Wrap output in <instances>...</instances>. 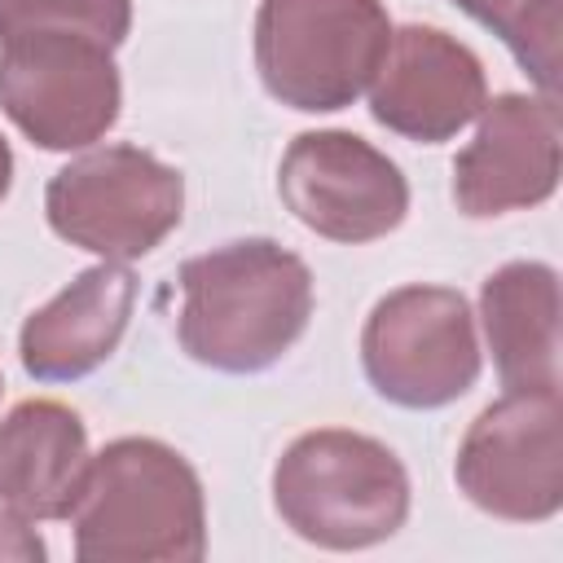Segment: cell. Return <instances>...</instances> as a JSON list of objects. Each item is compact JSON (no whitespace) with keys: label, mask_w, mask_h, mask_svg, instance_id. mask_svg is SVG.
Returning a JSON list of instances; mask_svg holds the SVG:
<instances>
[{"label":"cell","mask_w":563,"mask_h":563,"mask_svg":"<svg viewBox=\"0 0 563 563\" xmlns=\"http://www.w3.org/2000/svg\"><path fill=\"white\" fill-rule=\"evenodd\" d=\"M0 387H4V378H0Z\"/></svg>","instance_id":"d6986e66"},{"label":"cell","mask_w":563,"mask_h":563,"mask_svg":"<svg viewBox=\"0 0 563 563\" xmlns=\"http://www.w3.org/2000/svg\"><path fill=\"white\" fill-rule=\"evenodd\" d=\"M136 277L128 264L101 260L62 286L44 308L22 321L18 356L40 383H75L106 365L132 321Z\"/></svg>","instance_id":"7c38bea8"},{"label":"cell","mask_w":563,"mask_h":563,"mask_svg":"<svg viewBox=\"0 0 563 563\" xmlns=\"http://www.w3.org/2000/svg\"><path fill=\"white\" fill-rule=\"evenodd\" d=\"M488 101L479 57L440 26H400L369 79V114L396 136L440 145Z\"/></svg>","instance_id":"8fae6325"},{"label":"cell","mask_w":563,"mask_h":563,"mask_svg":"<svg viewBox=\"0 0 563 563\" xmlns=\"http://www.w3.org/2000/svg\"><path fill=\"white\" fill-rule=\"evenodd\" d=\"M88 462V427L70 405L31 396L0 418V506L22 519H70Z\"/></svg>","instance_id":"4fadbf2b"},{"label":"cell","mask_w":563,"mask_h":563,"mask_svg":"<svg viewBox=\"0 0 563 563\" xmlns=\"http://www.w3.org/2000/svg\"><path fill=\"white\" fill-rule=\"evenodd\" d=\"M70 528L84 563H198L207 554L202 479L172 444L119 435L88 462Z\"/></svg>","instance_id":"7a4b0ae2"},{"label":"cell","mask_w":563,"mask_h":563,"mask_svg":"<svg viewBox=\"0 0 563 563\" xmlns=\"http://www.w3.org/2000/svg\"><path fill=\"white\" fill-rule=\"evenodd\" d=\"M369 387L400 409H444L479 378L475 312L453 286H400L383 295L361 330Z\"/></svg>","instance_id":"8992f818"},{"label":"cell","mask_w":563,"mask_h":563,"mask_svg":"<svg viewBox=\"0 0 563 563\" xmlns=\"http://www.w3.org/2000/svg\"><path fill=\"white\" fill-rule=\"evenodd\" d=\"M453 4L475 22H484L510 48L545 97H559L563 0H453Z\"/></svg>","instance_id":"9a60e30c"},{"label":"cell","mask_w":563,"mask_h":563,"mask_svg":"<svg viewBox=\"0 0 563 563\" xmlns=\"http://www.w3.org/2000/svg\"><path fill=\"white\" fill-rule=\"evenodd\" d=\"M9 185H13V150H9V141H4V132H0V202H4Z\"/></svg>","instance_id":"ac0fdd59"},{"label":"cell","mask_w":563,"mask_h":563,"mask_svg":"<svg viewBox=\"0 0 563 563\" xmlns=\"http://www.w3.org/2000/svg\"><path fill=\"white\" fill-rule=\"evenodd\" d=\"M26 31H79L119 48L132 31V0H0V40Z\"/></svg>","instance_id":"2e32d148"},{"label":"cell","mask_w":563,"mask_h":563,"mask_svg":"<svg viewBox=\"0 0 563 563\" xmlns=\"http://www.w3.org/2000/svg\"><path fill=\"white\" fill-rule=\"evenodd\" d=\"M185 211V176L141 145H101L53 172L44 189L48 229L101 260L150 255Z\"/></svg>","instance_id":"5b68a950"},{"label":"cell","mask_w":563,"mask_h":563,"mask_svg":"<svg viewBox=\"0 0 563 563\" xmlns=\"http://www.w3.org/2000/svg\"><path fill=\"white\" fill-rule=\"evenodd\" d=\"M286 211L330 242H374L405 224L409 180L356 132H299L277 172Z\"/></svg>","instance_id":"9c48e42d"},{"label":"cell","mask_w":563,"mask_h":563,"mask_svg":"<svg viewBox=\"0 0 563 563\" xmlns=\"http://www.w3.org/2000/svg\"><path fill=\"white\" fill-rule=\"evenodd\" d=\"M31 519H22L18 510H0V559H18V563H40L48 550L35 537V528H26Z\"/></svg>","instance_id":"e0dca14e"},{"label":"cell","mask_w":563,"mask_h":563,"mask_svg":"<svg viewBox=\"0 0 563 563\" xmlns=\"http://www.w3.org/2000/svg\"><path fill=\"white\" fill-rule=\"evenodd\" d=\"M457 488L493 519L541 523L563 506V400L559 391H506L462 435Z\"/></svg>","instance_id":"ba28073f"},{"label":"cell","mask_w":563,"mask_h":563,"mask_svg":"<svg viewBox=\"0 0 563 563\" xmlns=\"http://www.w3.org/2000/svg\"><path fill=\"white\" fill-rule=\"evenodd\" d=\"M479 321L506 391H559V273L510 260L479 286Z\"/></svg>","instance_id":"5bb4252c"},{"label":"cell","mask_w":563,"mask_h":563,"mask_svg":"<svg viewBox=\"0 0 563 563\" xmlns=\"http://www.w3.org/2000/svg\"><path fill=\"white\" fill-rule=\"evenodd\" d=\"M92 35L26 31L0 40V110L40 150H88L119 123V66Z\"/></svg>","instance_id":"52a82bcc"},{"label":"cell","mask_w":563,"mask_h":563,"mask_svg":"<svg viewBox=\"0 0 563 563\" xmlns=\"http://www.w3.org/2000/svg\"><path fill=\"white\" fill-rule=\"evenodd\" d=\"M273 506L295 537L321 550H365L405 528L409 475L383 440L317 427L277 457Z\"/></svg>","instance_id":"3957f363"},{"label":"cell","mask_w":563,"mask_h":563,"mask_svg":"<svg viewBox=\"0 0 563 563\" xmlns=\"http://www.w3.org/2000/svg\"><path fill=\"white\" fill-rule=\"evenodd\" d=\"M391 40L383 0H260L255 70L290 110H347L374 79Z\"/></svg>","instance_id":"277c9868"},{"label":"cell","mask_w":563,"mask_h":563,"mask_svg":"<svg viewBox=\"0 0 563 563\" xmlns=\"http://www.w3.org/2000/svg\"><path fill=\"white\" fill-rule=\"evenodd\" d=\"M180 347L220 374L277 365L312 317L308 264L273 238H242L180 264Z\"/></svg>","instance_id":"6da1fadb"},{"label":"cell","mask_w":563,"mask_h":563,"mask_svg":"<svg viewBox=\"0 0 563 563\" xmlns=\"http://www.w3.org/2000/svg\"><path fill=\"white\" fill-rule=\"evenodd\" d=\"M479 128L453 163V202L471 220L541 207L559 189V97L501 92L475 114Z\"/></svg>","instance_id":"30bf717a"}]
</instances>
